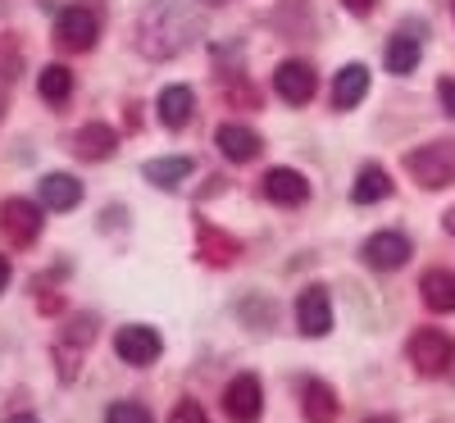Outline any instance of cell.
Wrapping results in <instances>:
<instances>
[{"label": "cell", "instance_id": "obj_1", "mask_svg": "<svg viewBox=\"0 0 455 423\" xmlns=\"http://www.w3.org/2000/svg\"><path fill=\"white\" fill-rule=\"evenodd\" d=\"M405 169L414 173V182L428 187V191L451 187V182H455V141L442 137V141H428V146H419V150H410Z\"/></svg>", "mask_w": 455, "mask_h": 423}, {"label": "cell", "instance_id": "obj_2", "mask_svg": "<svg viewBox=\"0 0 455 423\" xmlns=\"http://www.w3.org/2000/svg\"><path fill=\"white\" fill-rule=\"evenodd\" d=\"M410 364L419 369V373H428V378L446 373V369L455 364V341H451L446 332H437V328L414 332V337H410Z\"/></svg>", "mask_w": 455, "mask_h": 423}, {"label": "cell", "instance_id": "obj_3", "mask_svg": "<svg viewBox=\"0 0 455 423\" xmlns=\"http://www.w3.org/2000/svg\"><path fill=\"white\" fill-rule=\"evenodd\" d=\"M223 414L233 419V423H259V414H264V387H259L255 373H237L223 387Z\"/></svg>", "mask_w": 455, "mask_h": 423}, {"label": "cell", "instance_id": "obj_4", "mask_svg": "<svg viewBox=\"0 0 455 423\" xmlns=\"http://www.w3.org/2000/svg\"><path fill=\"white\" fill-rule=\"evenodd\" d=\"M0 233L10 237V246H32L42 237V205H32L23 196H10L0 205Z\"/></svg>", "mask_w": 455, "mask_h": 423}, {"label": "cell", "instance_id": "obj_5", "mask_svg": "<svg viewBox=\"0 0 455 423\" xmlns=\"http://www.w3.org/2000/svg\"><path fill=\"white\" fill-rule=\"evenodd\" d=\"M160 351H164V341H160V332H156V328L128 323V328L114 332V355H119L124 364L146 369V364H156V360H160Z\"/></svg>", "mask_w": 455, "mask_h": 423}, {"label": "cell", "instance_id": "obj_6", "mask_svg": "<svg viewBox=\"0 0 455 423\" xmlns=\"http://www.w3.org/2000/svg\"><path fill=\"white\" fill-rule=\"evenodd\" d=\"M96 36H100V19H96V10H87V5H68V10L55 19V42H60L64 51H92Z\"/></svg>", "mask_w": 455, "mask_h": 423}, {"label": "cell", "instance_id": "obj_7", "mask_svg": "<svg viewBox=\"0 0 455 423\" xmlns=\"http://www.w3.org/2000/svg\"><path fill=\"white\" fill-rule=\"evenodd\" d=\"M360 255H364L369 268H378V274H392V268L410 264L414 251H410V237H405V233H373Z\"/></svg>", "mask_w": 455, "mask_h": 423}, {"label": "cell", "instance_id": "obj_8", "mask_svg": "<svg viewBox=\"0 0 455 423\" xmlns=\"http://www.w3.org/2000/svg\"><path fill=\"white\" fill-rule=\"evenodd\" d=\"M274 87H278V96H283L287 105H306V100L315 96L319 78H315V68H310L306 60H283V64L274 68Z\"/></svg>", "mask_w": 455, "mask_h": 423}, {"label": "cell", "instance_id": "obj_9", "mask_svg": "<svg viewBox=\"0 0 455 423\" xmlns=\"http://www.w3.org/2000/svg\"><path fill=\"white\" fill-rule=\"evenodd\" d=\"M296 323L306 337H328L332 332V300L323 287H306L296 300Z\"/></svg>", "mask_w": 455, "mask_h": 423}, {"label": "cell", "instance_id": "obj_10", "mask_svg": "<svg viewBox=\"0 0 455 423\" xmlns=\"http://www.w3.org/2000/svg\"><path fill=\"white\" fill-rule=\"evenodd\" d=\"M264 196H269L274 205L296 210V205L310 201V182H306V173H296V169H269L264 173Z\"/></svg>", "mask_w": 455, "mask_h": 423}, {"label": "cell", "instance_id": "obj_11", "mask_svg": "<svg viewBox=\"0 0 455 423\" xmlns=\"http://www.w3.org/2000/svg\"><path fill=\"white\" fill-rule=\"evenodd\" d=\"M214 141H219V150H223L233 164H251V160H259V150H264L259 132H251L246 124H223V128L214 132Z\"/></svg>", "mask_w": 455, "mask_h": 423}, {"label": "cell", "instance_id": "obj_12", "mask_svg": "<svg viewBox=\"0 0 455 423\" xmlns=\"http://www.w3.org/2000/svg\"><path fill=\"white\" fill-rule=\"evenodd\" d=\"M192 109H196V92L192 87H182V83H173V87H164L160 92V124L164 128H187L192 124Z\"/></svg>", "mask_w": 455, "mask_h": 423}, {"label": "cell", "instance_id": "obj_13", "mask_svg": "<svg viewBox=\"0 0 455 423\" xmlns=\"http://www.w3.org/2000/svg\"><path fill=\"white\" fill-rule=\"evenodd\" d=\"M196 242H201V259L214 264V268H228V264L242 255V242L228 237V233H219V227H210V223L196 227Z\"/></svg>", "mask_w": 455, "mask_h": 423}, {"label": "cell", "instance_id": "obj_14", "mask_svg": "<svg viewBox=\"0 0 455 423\" xmlns=\"http://www.w3.org/2000/svg\"><path fill=\"white\" fill-rule=\"evenodd\" d=\"M300 410H306L310 423H332L337 419V396H332L328 382H319V378L300 382Z\"/></svg>", "mask_w": 455, "mask_h": 423}, {"label": "cell", "instance_id": "obj_15", "mask_svg": "<svg viewBox=\"0 0 455 423\" xmlns=\"http://www.w3.org/2000/svg\"><path fill=\"white\" fill-rule=\"evenodd\" d=\"M364 96H369V68L364 64H347L337 73V83H332V105L337 109H355Z\"/></svg>", "mask_w": 455, "mask_h": 423}, {"label": "cell", "instance_id": "obj_16", "mask_svg": "<svg viewBox=\"0 0 455 423\" xmlns=\"http://www.w3.org/2000/svg\"><path fill=\"white\" fill-rule=\"evenodd\" d=\"M419 55H424L419 36H410V32H396L392 42H387V51H383V64H387V73H396V78H405V73H414V68H419Z\"/></svg>", "mask_w": 455, "mask_h": 423}, {"label": "cell", "instance_id": "obj_17", "mask_svg": "<svg viewBox=\"0 0 455 423\" xmlns=\"http://www.w3.org/2000/svg\"><path fill=\"white\" fill-rule=\"evenodd\" d=\"M83 201V182L73 173H46L42 178V205L46 210H73Z\"/></svg>", "mask_w": 455, "mask_h": 423}, {"label": "cell", "instance_id": "obj_18", "mask_svg": "<svg viewBox=\"0 0 455 423\" xmlns=\"http://www.w3.org/2000/svg\"><path fill=\"white\" fill-rule=\"evenodd\" d=\"M419 291H424L428 310H437V315L455 310V274H446V268H428V274L419 278Z\"/></svg>", "mask_w": 455, "mask_h": 423}, {"label": "cell", "instance_id": "obj_19", "mask_svg": "<svg viewBox=\"0 0 455 423\" xmlns=\"http://www.w3.org/2000/svg\"><path fill=\"white\" fill-rule=\"evenodd\" d=\"M114 146H119V137H114L109 124H87V128H78V137H73V150H78L83 160H109Z\"/></svg>", "mask_w": 455, "mask_h": 423}, {"label": "cell", "instance_id": "obj_20", "mask_svg": "<svg viewBox=\"0 0 455 423\" xmlns=\"http://www.w3.org/2000/svg\"><path fill=\"white\" fill-rule=\"evenodd\" d=\"M387 196H392V178H387V169L364 164L360 178H355V187H351V201H355V205H378V201H387Z\"/></svg>", "mask_w": 455, "mask_h": 423}, {"label": "cell", "instance_id": "obj_21", "mask_svg": "<svg viewBox=\"0 0 455 423\" xmlns=\"http://www.w3.org/2000/svg\"><path fill=\"white\" fill-rule=\"evenodd\" d=\"M192 160H187V156H164V160H150L146 169H141V178L146 182H156V187H182V178H192Z\"/></svg>", "mask_w": 455, "mask_h": 423}, {"label": "cell", "instance_id": "obj_22", "mask_svg": "<svg viewBox=\"0 0 455 423\" xmlns=\"http://www.w3.org/2000/svg\"><path fill=\"white\" fill-rule=\"evenodd\" d=\"M36 92H42L46 105H64L73 96V73L64 64H46L42 68V78H36Z\"/></svg>", "mask_w": 455, "mask_h": 423}, {"label": "cell", "instance_id": "obj_23", "mask_svg": "<svg viewBox=\"0 0 455 423\" xmlns=\"http://www.w3.org/2000/svg\"><path fill=\"white\" fill-rule=\"evenodd\" d=\"M105 423H150V410L137 405V401H114L105 410Z\"/></svg>", "mask_w": 455, "mask_h": 423}, {"label": "cell", "instance_id": "obj_24", "mask_svg": "<svg viewBox=\"0 0 455 423\" xmlns=\"http://www.w3.org/2000/svg\"><path fill=\"white\" fill-rule=\"evenodd\" d=\"M169 423H210V419H205L201 401H178L173 414H169Z\"/></svg>", "mask_w": 455, "mask_h": 423}, {"label": "cell", "instance_id": "obj_25", "mask_svg": "<svg viewBox=\"0 0 455 423\" xmlns=\"http://www.w3.org/2000/svg\"><path fill=\"white\" fill-rule=\"evenodd\" d=\"M437 96H442V109L455 119V78H442V87H437Z\"/></svg>", "mask_w": 455, "mask_h": 423}, {"label": "cell", "instance_id": "obj_26", "mask_svg": "<svg viewBox=\"0 0 455 423\" xmlns=\"http://www.w3.org/2000/svg\"><path fill=\"white\" fill-rule=\"evenodd\" d=\"M341 5H347L351 14H373V5H378V0H341Z\"/></svg>", "mask_w": 455, "mask_h": 423}, {"label": "cell", "instance_id": "obj_27", "mask_svg": "<svg viewBox=\"0 0 455 423\" xmlns=\"http://www.w3.org/2000/svg\"><path fill=\"white\" fill-rule=\"evenodd\" d=\"M5 287H10V259L0 255V291H5Z\"/></svg>", "mask_w": 455, "mask_h": 423}, {"label": "cell", "instance_id": "obj_28", "mask_svg": "<svg viewBox=\"0 0 455 423\" xmlns=\"http://www.w3.org/2000/svg\"><path fill=\"white\" fill-rule=\"evenodd\" d=\"M442 223H446V233H451V237H455V205H451V210H446V219H442Z\"/></svg>", "mask_w": 455, "mask_h": 423}, {"label": "cell", "instance_id": "obj_29", "mask_svg": "<svg viewBox=\"0 0 455 423\" xmlns=\"http://www.w3.org/2000/svg\"><path fill=\"white\" fill-rule=\"evenodd\" d=\"M5 423H36V419H32V414H10Z\"/></svg>", "mask_w": 455, "mask_h": 423}, {"label": "cell", "instance_id": "obj_30", "mask_svg": "<svg viewBox=\"0 0 455 423\" xmlns=\"http://www.w3.org/2000/svg\"><path fill=\"white\" fill-rule=\"evenodd\" d=\"M205 5H228V0H205Z\"/></svg>", "mask_w": 455, "mask_h": 423}, {"label": "cell", "instance_id": "obj_31", "mask_svg": "<svg viewBox=\"0 0 455 423\" xmlns=\"http://www.w3.org/2000/svg\"><path fill=\"white\" fill-rule=\"evenodd\" d=\"M373 423H392V419H373Z\"/></svg>", "mask_w": 455, "mask_h": 423}]
</instances>
